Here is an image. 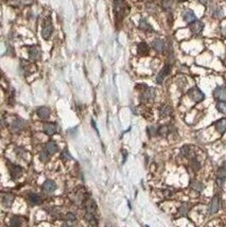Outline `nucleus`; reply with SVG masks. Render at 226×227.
Returning a JSON list of instances; mask_svg holds the SVG:
<instances>
[{
    "label": "nucleus",
    "mask_w": 226,
    "mask_h": 227,
    "mask_svg": "<svg viewBox=\"0 0 226 227\" xmlns=\"http://www.w3.org/2000/svg\"><path fill=\"white\" fill-rule=\"evenodd\" d=\"M200 2H201L202 4H204V6H207V4H208L209 2H210V0H200Z\"/></svg>",
    "instance_id": "nucleus-38"
},
{
    "label": "nucleus",
    "mask_w": 226,
    "mask_h": 227,
    "mask_svg": "<svg viewBox=\"0 0 226 227\" xmlns=\"http://www.w3.org/2000/svg\"><path fill=\"white\" fill-rule=\"evenodd\" d=\"M8 166H9V172H10L11 178H12L13 180H17L22 174L21 167H19L18 164H11V163H9Z\"/></svg>",
    "instance_id": "nucleus-3"
},
{
    "label": "nucleus",
    "mask_w": 226,
    "mask_h": 227,
    "mask_svg": "<svg viewBox=\"0 0 226 227\" xmlns=\"http://www.w3.org/2000/svg\"><path fill=\"white\" fill-rule=\"evenodd\" d=\"M75 215L72 214V212H68V214H66V217H65V219L67 220L68 222H73V221H75Z\"/></svg>",
    "instance_id": "nucleus-35"
},
{
    "label": "nucleus",
    "mask_w": 226,
    "mask_h": 227,
    "mask_svg": "<svg viewBox=\"0 0 226 227\" xmlns=\"http://www.w3.org/2000/svg\"><path fill=\"white\" fill-rule=\"evenodd\" d=\"M52 33H53V24H52V19L50 16H47L44 20L43 29H41V36L44 39L48 40L51 38Z\"/></svg>",
    "instance_id": "nucleus-1"
},
{
    "label": "nucleus",
    "mask_w": 226,
    "mask_h": 227,
    "mask_svg": "<svg viewBox=\"0 0 226 227\" xmlns=\"http://www.w3.org/2000/svg\"><path fill=\"white\" fill-rule=\"evenodd\" d=\"M170 113H171V107L169 105H163V107H160L159 115L161 118L168 117V116H170Z\"/></svg>",
    "instance_id": "nucleus-28"
},
{
    "label": "nucleus",
    "mask_w": 226,
    "mask_h": 227,
    "mask_svg": "<svg viewBox=\"0 0 226 227\" xmlns=\"http://www.w3.org/2000/svg\"><path fill=\"white\" fill-rule=\"evenodd\" d=\"M62 227H72V225H70V224H68V223H65Z\"/></svg>",
    "instance_id": "nucleus-40"
},
{
    "label": "nucleus",
    "mask_w": 226,
    "mask_h": 227,
    "mask_svg": "<svg viewBox=\"0 0 226 227\" xmlns=\"http://www.w3.org/2000/svg\"><path fill=\"white\" fill-rule=\"evenodd\" d=\"M141 100L144 101H153L154 98H155V89L152 88V87H147L141 91V96H140Z\"/></svg>",
    "instance_id": "nucleus-7"
},
{
    "label": "nucleus",
    "mask_w": 226,
    "mask_h": 227,
    "mask_svg": "<svg viewBox=\"0 0 226 227\" xmlns=\"http://www.w3.org/2000/svg\"><path fill=\"white\" fill-rule=\"evenodd\" d=\"M28 53H29V59L31 60L32 62L35 61H40L41 59V51L40 49L38 46H30L28 47Z\"/></svg>",
    "instance_id": "nucleus-4"
},
{
    "label": "nucleus",
    "mask_w": 226,
    "mask_h": 227,
    "mask_svg": "<svg viewBox=\"0 0 226 227\" xmlns=\"http://www.w3.org/2000/svg\"><path fill=\"white\" fill-rule=\"evenodd\" d=\"M85 208H86V212H89V214H96L97 205H96V203H94V200L86 201V204H85Z\"/></svg>",
    "instance_id": "nucleus-23"
},
{
    "label": "nucleus",
    "mask_w": 226,
    "mask_h": 227,
    "mask_svg": "<svg viewBox=\"0 0 226 227\" xmlns=\"http://www.w3.org/2000/svg\"><path fill=\"white\" fill-rule=\"evenodd\" d=\"M26 124H27V122L25 121L24 119H21V118H17V119H15L12 123H11L10 129L13 133H18V132H20L21 129H25Z\"/></svg>",
    "instance_id": "nucleus-5"
},
{
    "label": "nucleus",
    "mask_w": 226,
    "mask_h": 227,
    "mask_svg": "<svg viewBox=\"0 0 226 227\" xmlns=\"http://www.w3.org/2000/svg\"><path fill=\"white\" fill-rule=\"evenodd\" d=\"M190 187L193 190H195V191H199V192L204 190V185H203L201 182H199V180H191Z\"/></svg>",
    "instance_id": "nucleus-26"
},
{
    "label": "nucleus",
    "mask_w": 226,
    "mask_h": 227,
    "mask_svg": "<svg viewBox=\"0 0 226 227\" xmlns=\"http://www.w3.org/2000/svg\"><path fill=\"white\" fill-rule=\"evenodd\" d=\"M213 97L219 101L226 102V88L222 86L216 87V89L213 90Z\"/></svg>",
    "instance_id": "nucleus-8"
},
{
    "label": "nucleus",
    "mask_w": 226,
    "mask_h": 227,
    "mask_svg": "<svg viewBox=\"0 0 226 227\" xmlns=\"http://www.w3.org/2000/svg\"><path fill=\"white\" fill-rule=\"evenodd\" d=\"M36 113H37V116L40 118V119L45 120V119H48V118L50 117L51 110H50V108L47 107V106H40V107L37 108Z\"/></svg>",
    "instance_id": "nucleus-12"
},
{
    "label": "nucleus",
    "mask_w": 226,
    "mask_h": 227,
    "mask_svg": "<svg viewBox=\"0 0 226 227\" xmlns=\"http://www.w3.org/2000/svg\"><path fill=\"white\" fill-rule=\"evenodd\" d=\"M61 158L63 159V160H70V159H72V156H71L70 152L68 151V149H64L63 151L61 153Z\"/></svg>",
    "instance_id": "nucleus-30"
},
{
    "label": "nucleus",
    "mask_w": 226,
    "mask_h": 227,
    "mask_svg": "<svg viewBox=\"0 0 226 227\" xmlns=\"http://www.w3.org/2000/svg\"><path fill=\"white\" fill-rule=\"evenodd\" d=\"M203 29H204V24L200 20H195L192 24H190V31L195 35H199L202 33Z\"/></svg>",
    "instance_id": "nucleus-10"
},
{
    "label": "nucleus",
    "mask_w": 226,
    "mask_h": 227,
    "mask_svg": "<svg viewBox=\"0 0 226 227\" xmlns=\"http://www.w3.org/2000/svg\"><path fill=\"white\" fill-rule=\"evenodd\" d=\"M28 200L31 204H34V205H38L41 202V198L40 194L35 193V192H30L28 193Z\"/></svg>",
    "instance_id": "nucleus-19"
},
{
    "label": "nucleus",
    "mask_w": 226,
    "mask_h": 227,
    "mask_svg": "<svg viewBox=\"0 0 226 227\" xmlns=\"http://www.w3.org/2000/svg\"><path fill=\"white\" fill-rule=\"evenodd\" d=\"M44 132H45L47 135L52 136L54 135L57 132V126L55 123H46L44 124Z\"/></svg>",
    "instance_id": "nucleus-16"
},
{
    "label": "nucleus",
    "mask_w": 226,
    "mask_h": 227,
    "mask_svg": "<svg viewBox=\"0 0 226 227\" xmlns=\"http://www.w3.org/2000/svg\"><path fill=\"white\" fill-rule=\"evenodd\" d=\"M225 179H226V167H221L218 171V175H216V183L220 186H222Z\"/></svg>",
    "instance_id": "nucleus-18"
},
{
    "label": "nucleus",
    "mask_w": 226,
    "mask_h": 227,
    "mask_svg": "<svg viewBox=\"0 0 226 227\" xmlns=\"http://www.w3.org/2000/svg\"><path fill=\"white\" fill-rule=\"evenodd\" d=\"M147 134H149V136H155L157 135V129H156L155 126H149L147 127Z\"/></svg>",
    "instance_id": "nucleus-34"
},
{
    "label": "nucleus",
    "mask_w": 226,
    "mask_h": 227,
    "mask_svg": "<svg viewBox=\"0 0 226 227\" xmlns=\"http://www.w3.org/2000/svg\"><path fill=\"white\" fill-rule=\"evenodd\" d=\"M188 96H189V98H190L191 100L197 102V103L202 102L205 99V94H203L202 90L199 89L197 87H192L191 89H189Z\"/></svg>",
    "instance_id": "nucleus-2"
},
{
    "label": "nucleus",
    "mask_w": 226,
    "mask_h": 227,
    "mask_svg": "<svg viewBox=\"0 0 226 227\" xmlns=\"http://www.w3.org/2000/svg\"><path fill=\"white\" fill-rule=\"evenodd\" d=\"M181 154L183 155L184 157H187V158H190V159L195 157L194 155L192 154V150H191V148L189 147V145H184V147H182Z\"/></svg>",
    "instance_id": "nucleus-24"
},
{
    "label": "nucleus",
    "mask_w": 226,
    "mask_h": 227,
    "mask_svg": "<svg viewBox=\"0 0 226 227\" xmlns=\"http://www.w3.org/2000/svg\"><path fill=\"white\" fill-rule=\"evenodd\" d=\"M170 133V127L168 125H161L157 129V134L160 136H167Z\"/></svg>",
    "instance_id": "nucleus-29"
},
{
    "label": "nucleus",
    "mask_w": 226,
    "mask_h": 227,
    "mask_svg": "<svg viewBox=\"0 0 226 227\" xmlns=\"http://www.w3.org/2000/svg\"><path fill=\"white\" fill-rule=\"evenodd\" d=\"M152 47L157 51V52H163L165 50V41L160 38H155L152 41Z\"/></svg>",
    "instance_id": "nucleus-17"
},
{
    "label": "nucleus",
    "mask_w": 226,
    "mask_h": 227,
    "mask_svg": "<svg viewBox=\"0 0 226 227\" xmlns=\"http://www.w3.org/2000/svg\"><path fill=\"white\" fill-rule=\"evenodd\" d=\"M170 72H171V64H166L165 66H163V68L159 71L157 76H156V82H157L158 84H161L163 81L165 80V78L169 75Z\"/></svg>",
    "instance_id": "nucleus-6"
},
{
    "label": "nucleus",
    "mask_w": 226,
    "mask_h": 227,
    "mask_svg": "<svg viewBox=\"0 0 226 227\" xmlns=\"http://www.w3.org/2000/svg\"><path fill=\"white\" fill-rule=\"evenodd\" d=\"M15 152H16V154H17L18 156H22V154H25V150L21 149V148H16Z\"/></svg>",
    "instance_id": "nucleus-37"
},
{
    "label": "nucleus",
    "mask_w": 226,
    "mask_h": 227,
    "mask_svg": "<svg viewBox=\"0 0 226 227\" xmlns=\"http://www.w3.org/2000/svg\"><path fill=\"white\" fill-rule=\"evenodd\" d=\"M178 2H185V1H187V0H177Z\"/></svg>",
    "instance_id": "nucleus-41"
},
{
    "label": "nucleus",
    "mask_w": 226,
    "mask_h": 227,
    "mask_svg": "<svg viewBox=\"0 0 226 227\" xmlns=\"http://www.w3.org/2000/svg\"><path fill=\"white\" fill-rule=\"evenodd\" d=\"M137 52H138V54L142 55V56H144V55L149 54V52H150L149 45H147L146 41H140V43L137 45Z\"/></svg>",
    "instance_id": "nucleus-14"
},
{
    "label": "nucleus",
    "mask_w": 226,
    "mask_h": 227,
    "mask_svg": "<svg viewBox=\"0 0 226 227\" xmlns=\"http://www.w3.org/2000/svg\"><path fill=\"white\" fill-rule=\"evenodd\" d=\"M182 16H183V19L185 20L187 24H192L193 21L197 20V16L193 13V11L191 10H185L182 14Z\"/></svg>",
    "instance_id": "nucleus-11"
},
{
    "label": "nucleus",
    "mask_w": 226,
    "mask_h": 227,
    "mask_svg": "<svg viewBox=\"0 0 226 227\" xmlns=\"http://www.w3.org/2000/svg\"><path fill=\"white\" fill-rule=\"evenodd\" d=\"M13 201H14V196L13 194L11 193H6L2 195V205L4 206V207H10L11 205L13 204Z\"/></svg>",
    "instance_id": "nucleus-21"
},
{
    "label": "nucleus",
    "mask_w": 226,
    "mask_h": 227,
    "mask_svg": "<svg viewBox=\"0 0 226 227\" xmlns=\"http://www.w3.org/2000/svg\"><path fill=\"white\" fill-rule=\"evenodd\" d=\"M190 167H191V169H192L193 172H197L201 169V163L195 158V157H193L190 160Z\"/></svg>",
    "instance_id": "nucleus-27"
},
{
    "label": "nucleus",
    "mask_w": 226,
    "mask_h": 227,
    "mask_svg": "<svg viewBox=\"0 0 226 227\" xmlns=\"http://www.w3.org/2000/svg\"><path fill=\"white\" fill-rule=\"evenodd\" d=\"M220 209V198L218 195H214L211 200L210 206H209V214H214L219 211Z\"/></svg>",
    "instance_id": "nucleus-9"
},
{
    "label": "nucleus",
    "mask_w": 226,
    "mask_h": 227,
    "mask_svg": "<svg viewBox=\"0 0 226 227\" xmlns=\"http://www.w3.org/2000/svg\"><path fill=\"white\" fill-rule=\"evenodd\" d=\"M172 6V2L170 0H163V9H170Z\"/></svg>",
    "instance_id": "nucleus-36"
},
{
    "label": "nucleus",
    "mask_w": 226,
    "mask_h": 227,
    "mask_svg": "<svg viewBox=\"0 0 226 227\" xmlns=\"http://www.w3.org/2000/svg\"><path fill=\"white\" fill-rule=\"evenodd\" d=\"M122 154H123V163H124L125 159H126V156H128V153H126L125 151H122Z\"/></svg>",
    "instance_id": "nucleus-39"
},
{
    "label": "nucleus",
    "mask_w": 226,
    "mask_h": 227,
    "mask_svg": "<svg viewBox=\"0 0 226 227\" xmlns=\"http://www.w3.org/2000/svg\"><path fill=\"white\" fill-rule=\"evenodd\" d=\"M22 222H24V219L20 215H14L10 221V225L11 227H19L22 224Z\"/></svg>",
    "instance_id": "nucleus-25"
},
{
    "label": "nucleus",
    "mask_w": 226,
    "mask_h": 227,
    "mask_svg": "<svg viewBox=\"0 0 226 227\" xmlns=\"http://www.w3.org/2000/svg\"><path fill=\"white\" fill-rule=\"evenodd\" d=\"M216 110L222 113H226V102L220 101L216 103Z\"/></svg>",
    "instance_id": "nucleus-32"
},
{
    "label": "nucleus",
    "mask_w": 226,
    "mask_h": 227,
    "mask_svg": "<svg viewBox=\"0 0 226 227\" xmlns=\"http://www.w3.org/2000/svg\"><path fill=\"white\" fill-rule=\"evenodd\" d=\"M139 28L144 32H153V28L151 27V25L147 21L146 18H140L139 20Z\"/></svg>",
    "instance_id": "nucleus-22"
},
{
    "label": "nucleus",
    "mask_w": 226,
    "mask_h": 227,
    "mask_svg": "<svg viewBox=\"0 0 226 227\" xmlns=\"http://www.w3.org/2000/svg\"><path fill=\"white\" fill-rule=\"evenodd\" d=\"M188 205L187 204H182V206L178 209V214L179 215H186L188 214Z\"/></svg>",
    "instance_id": "nucleus-33"
},
{
    "label": "nucleus",
    "mask_w": 226,
    "mask_h": 227,
    "mask_svg": "<svg viewBox=\"0 0 226 227\" xmlns=\"http://www.w3.org/2000/svg\"><path fill=\"white\" fill-rule=\"evenodd\" d=\"M49 158H50V154L46 150H44V151H41L40 153V159L43 163H47L49 160Z\"/></svg>",
    "instance_id": "nucleus-31"
},
{
    "label": "nucleus",
    "mask_w": 226,
    "mask_h": 227,
    "mask_svg": "<svg viewBox=\"0 0 226 227\" xmlns=\"http://www.w3.org/2000/svg\"><path fill=\"white\" fill-rule=\"evenodd\" d=\"M214 126H216V129L219 133L224 134L226 132V119L223 118V119L218 120V121L216 122V124H214Z\"/></svg>",
    "instance_id": "nucleus-20"
},
{
    "label": "nucleus",
    "mask_w": 226,
    "mask_h": 227,
    "mask_svg": "<svg viewBox=\"0 0 226 227\" xmlns=\"http://www.w3.org/2000/svg\"><path fill=\"white\" fill-rule=\"evenodd\" d=\"M55 189H56V185H55L53 180L48 179L43 184V190L46 193H52V192L55 191Z\"/></svg>",
    "instance_id": "nucleus-13"
},
{
    "label": "nucleus",
    "mask_w": 226,
    "mask_h": 227,
    "mask_svg": "<svg viewBox=\"0 0 226 227\" xmlns=\"http://www.w3.org/2000/svg\"><path fill=\"white\" fill-rule=\"evenodd\" d=\"M45 150L49 153L50 155H53L56 152H59V147H57V144L53 140H50L45 144Z\"/></svg>",
    "instance_id": "nucleus-15"
}]
</instances>
